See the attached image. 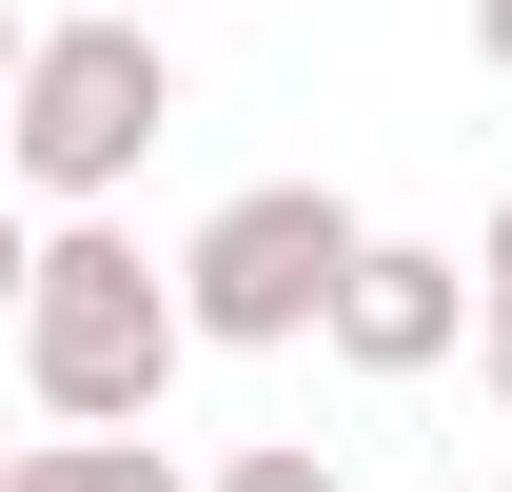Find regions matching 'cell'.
<instances>
[{
  "mask_svg": "<svg viewBox=\"0 0 512 492\" xmlns=\"http://www.w3.org/2000/svg\"><path fill=\"white\" fill-rule=\"evenodd\" d=\"M217 492H335V473H316V453H296V433H256V453H237V473H217Z\"/></svg>",
  "mask_w": 512,
  "mask_h": 492,
  "instance_id": "52a82bcc",
  "label": "cell"
},
{
  "mask_svg": "<svg viewBox=\"0 0 512 492\" xmlns=\"http://www.w3.org/2000/svg\"><path fill=\"white\" fill-rule=\"evenodd\" d=\"M158 119H178V60H158V20H40V40H20V99H0L20 178L60 197V217H99V197L158 158Z\"/></svg>",
  "mask_w": 512,
  "mask_h": 492,
  "instance_id": "3957f363",
  "label": "cell"
},
{
  "mask_svg": "<svg viewBox=\"0 0 512 492\" xmlns=\"http://www.w3.org/2000/svg\"><path fill=\"white\" fill-rule=\"evenodd\" d=\"M473 394L512 414V197H493V237H473Z\"/></svg>",
  "mask_w": 512,
  "mask_h": 492,
  "instance_id": "8992f818",
  "label": "cell"
},
{
  "mask_svg": "<svg viewBox=\"0 0 512 492\" xmlns=\"http://www.w3.org/2000/svg\"><path fill=\"white\" fill-rule=\"evenodd\" d=\"M178 355H197V296L119 237V217H60V237L20 256V394L60 433H138L178 394Z\"/></svg>",
  "mask_w": 512,
  "mask_h": 492,
  "instance_id": "6da1fadb",
  "label": "cell"
},
{
  "mask_svg": "<svg viewBox=\"0 0 512 492\" xmlns=\"http://www.w3.org/2000/svg\"><path fill=\"white\" fill-rule=\"evenodd\" d=\"M0 492H178V453H158V433H40Z\"/></svg>",
  "mask_w": 512,
  "mask_h": 492,
  "instance_id": "5b68a950",
  "label": "cell"
},
{
  "mask_svg": "<svg viewBox=\"0 0 512 492\" xmlns=\"http://www.w3.org/2000/svg\"><path fill=\"white\" fill-rule=\"evenodd\" d=\"M434 355H473V256L375 237L355 276H335V374H434Z\"/></svg>",
  "mask_w": 512,
  "mask_h": 492,
  "instance_id": "277c9868",
  "label": "cell"
},
{
  "mask_svg": "<svg viewBox=\"0 0 512 492\" xmlns=\"http://www.w3.org/2000/svg\"><path fill=\"white\" fill-rule=\"evenodd\" d=\"M473 60H493V79H512V0H473Z\"/></svg>",
  "mask_w": 512,
  "mask_h": 492,
  "instance_id": "ba28073f",
  "label": "cell"
},
{
  "mask_svg": "<svg viewBox=\"0 0 512 492\" xmlns=\"http://www.w3.org/2000/svg\"><path fill=\"white\" fill-rule=\"evenodd\" d=\"M375 256V217L335 178H256L217 197L178 237V296H197V355H296V335H335V276Z\"/></svg>",
  "mask_w": 512,
  "mask_h": 492,
  "instance_id": "7a4b0ae2",
  "label": "cell"
}]
</instances>
